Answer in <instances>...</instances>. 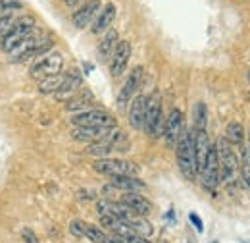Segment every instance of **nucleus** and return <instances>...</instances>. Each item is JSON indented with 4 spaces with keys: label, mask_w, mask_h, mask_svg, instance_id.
Returning <instances> with one entry per match:
<instances>
[{
    "label": "nucleus",
    "mask_w": 250,
    "mask_h": 243,
    "mask_svg": "<svg viewBox=\"0 0 250 243\" xmlns=\"http://www.w3.org/2000/svg\"><path fill=\"white\" fill-rule=\"evenodd\" d=\"M63 66V56L60 52H50V54H44L41 56L39 60L31 66V75L33 77H52V75H58L62 72Z\"/></svg>",
    "instance_id": "8"
},
{
    "label": "nucleus",
    "mask_w": 250,
    "mask_h": 243,
    "mask_svg": "<svg viewBox=\"0 0 250 243\" xmlns=\"http://www.w3.org/2000/svg\"><path fill=\"white\" fill-rule=\"evenodd\" d=\"M206 122H208V110L204 102H198L194 108V129H206Z\"/></svg>",
    "instance_id": "29"
},
{
    "label": "nucleus",
    "mask_w": 250,
    "mask_h": 243,
    "mask_svg": "<svg viewBox=\"0 0 250 243\" xmlns=\"http://www.w3.org/2000/svg\"><path fill=\"white\" fill-rule=\"evenodd\" d=\"M110 185L114 189L125 191V193H139V191H143L146 187L145 183L141 182L139 178H135V176H114Z\"/></svg>",
    "instance_id": "19"
},
{
    "label": "nucleus",
    "mask_w": 250,
    "mask_h": 243,
    "mask_svg": "<svg viewBox=\"0 0 250 243\" xmlns=\"http://www.w3.org/2000/svg\"><path fill=\"white\" fill-rule=\"evenodd\" d=\"M118 43H120L118 31L116 29L106 31V35H104V39H102V43H100V47H98V56H100V60H108V58H112V54H114Z\"/></svg>",
    "instance_id": "21"
},
{
    "label": "nucleus",
    "mask_w": 250,
    "mask_h": 243,
    "mask_svg": "<svg viewBox=\"0 0 250 243\" xmlns=\"http://www.w3.org/2000/svg\"><path fill=\"white\" fill-rule=\"evenodd\" d=\"M112 151H114V147L106 139L89 143V147H87V154H93V156H98V158H108V154Z\"/></svg>",
    "instance_id": "25"
},
{
    "label": "nucleus",
    "mask_w": 250,
    "mask_h": 243,
    "mask_svg": "<svg viewBox=\"0 0 250 243\" xmlns=\"http://www.w3.org/2000/svg\"><path fill=\"white\" fill-rule=\"evenodd\" d=\"M114 127H75L71 137L75 141H85V143H94L100 139H106Z\"/></svg>",
    "instance_id": "17"
},
{
    "label": "nucleus",
    "mask_w": 250,
    "mask_h": 243,
    "mask_svg": "<svg viewBox=\"0 0 250 243\" xmlns=\"http://www.w3.org/2000/svg\"><path fill=\"white\" fill-rule=\"evenodd\" d=\"M200 176H202V183L206 189H216L219 185V162L216 147H212L208 152V158L204 162V168L200 170Z\"/></svg>",
    "instance_id": "11"
},
{
    "label": "nucleus",
    "mask_w": 250,
    "mask_h": 243,
    "mask_svg": "<svg viewBox=\"0 0 250 243\" xmlns=\"http://www.w3.org/2000/svg\"><path fill=\"white\" fill-rule=\"evenodd\" d=\"M127 224L131 226V230L135 232V236L141 238H148L152 234V224L148 220H145V216H135L131 220H127Z\"/></svg>",
    "instance_id": "23"
},
{
    "label": "nucleus",
    "mask_w": 250,
    "mask_h": 243,
    "mask_svg": "<svg viewBox=\"0 0 250 243\" xmlns=\"http://www.w3.org/2000/svg\"><path fill=\"white\" fill-rule=\"evenodd\" d=\"M122 203L127 205L137 216H148L152 213V203L146 197H143L141 193H124Z\"/></svg>",
    "instance_id": "16"
},
{
    "label": "nucleus",
    "mask_w": 250,
    "mask_h": 243,
    "mask_svg": "<svg viewBox=\"0 0 250 243\" xmlns=\"http://www.w3.org/2000/svg\"><path fill=\"white\" fill-rule=\"evenodd\" d=\"M21 238H23V243H39V238L35 236V232H33L31 228H23Z\"/></svg>",
    "instance_id": "34"
},
{
    "label": "nucleus",
    "mask_w": 250,
    "mask_h": 243,
    "mask_svg": "<svg viewBox=\"0 0 250 243\" xmlns=\"http://www.w3.org/2000/svg\"><path fill=\"white\" fill-rule=\"evenodd\" d=\"M33 29H35V20H33L31 16H25V18L18 20L16 25H14V29H12V33L0 41L2 50L10 54L18 45H21L29 35H33Z\"/></svg>",
    "instance_id": "6"
},
{
    "label": "nucleus",
    "mask_w": 250,
    "mask_h": 243,
    "mask_svg": "<svg viewBox=\"0 0 250 243\" xmlns=\"http://www.w3.org/2000/svg\"><path fill=\"white\" fill-rule=\"evenodd\" d=\"M145 110H146V97L145 95H137L131 100V108H129V123L133 129H143L145 125Z\"/></svg>",
    "instance_id": "18"
},
{
    "label": "nucleus",
    "mask_w": 250,
    "mask_h": 243,
    "mask_svg": "<svg viewBox=\"0 0 250 243\" xmlns=\"http://www.w3.org/2000/svg\"><path fill=\"white\" fill-rule=\"evenodd\" d=\"M89 106V98L85 97H79V98H73V100H67L65 108L67 110H81V108H87Z\"/></svg>",
    "instance_id": "31"
},
{
    "label": "nucleus",
    "mask_w": 250,
    "mask_h": 243,
    "mask_svg": "<svg viewBox=\"0 0 250 243\" xmlns=\"http://www.w3.org/2000/svg\"><path fill=\"white\" fill-rule=\"evenodd\" d=\"M75 127H116V118L106 110H85L71 118Z\"/></svg>",
    "instance_id": "7"
},
{
    "label": "nucleus",
    "mask_w": 250,
    "mask_h": 243,
    "mask_svg": "<svg viewBox=\"0 0 250 243\" xmlns=\"http://www.w3.org/2000/svg\"><path fill=\"white\" fill-rule=\"evenodd\" d=\"M6 16H12V12H10V10H6V8H2V6H0V20H2V18H6Z\"/></svg>",
    "instance_id": "38"
},
{
    "label": "nucleus",
    "mask_w": 250,
    "mask_h": 243,
    "mask_svg": "<svg viewBox=\"0 0 250 243\" xmlns=\"http://www.w3.org/2000/svg\"><path fill=\"white\" fill-rule=\"evenodd\" d=\"M249 79H250V72H249Z\"/></svg>",
    "instance_id": "41"
},
{
    "label": "nucleus",
    "mask_w": 250,
    "mask_h": 243,
    "mask_svg": "<svg viewBox=\"0 0 250 243\" xmlns=\"http://www.w3.org/2000/svg\"><path fill=\"white\" fill-rule=\"evenodd\" d=\"M63 2H65V4H67V6H73V4H77V2H79V0H63Z\"/></svg>",
    "instance_id": "39"
},
{
    "label": "nucleus",
    "mask_w": 250,
    "mask_h": 243,
    "mask_svg": "<svg viewBox=\"0 0 250 243\" xmlns=\"http://www.w3.org/2000/svg\"><path fill=\"white\" fill-rule=\"evenodd\" d=\"M212 243H218V242H212Z\"/></svg>",
    "instance_id": "43"
},
{
    "label": "nucleus",
    "mask_w": 250,
    "mask_h": 243,
    "mask_svg": "<svg viewBox=\"0 0 250 243\" xmlns=\"http://www.w3.org/2000/svg\"><path fill=\"white\" fill-rule=\"evenodd\" d=\"M79 87H81V73L79 72H71V73H65L62 87H60L58 93L60 95H63V93H75Z\"/></svg>",
    "instance_id": "26"
},
{
    "label": "nucleus",
    "mask_w": 250,
    "mask_h": 243,
    "mask_svg": "<svg viewBox=\"0 0 250 243\" xmlns=\"http://www.w3.org/2000/svg\"><path fill=\"white\" fill-rule=\"evenodd\" d=\"M83 224H85V222H81V220H73V222L69 224V232H71L75 238H85V234H83Z\"/></svg>",
    "instance_id": "32"
},
{
    "label": "nucleus",
    "mask_w": 250,
    "mask_h": 243,
    "mask_svg": "<svg viewBox=\"0 0 250 243\" xmlns=\"http://www.w3.org/2000/svg\"><path fill=\"white\" fill-rule=\"evenodd\" d=\"M125 243H150L146 238H141V236H129L125 238Z\"/></svg>",
    "instance_id": "36"
},
{
    "label": "nucleus",
    "mask_w": 250,
    "mask_h": 243,
    "mask_svg": "<svg viewBox=\"0 0 250 243\" xmlns=\"http://www.w3.org/2000/svg\"><path fill=\"white\" fill-rule=\"evenodd\" d=\"M188 220L192 222V226H194V230H196L198 234H202V232H204V222L200 220V216H198V214L190 213V214H188Z\"/></svg>",
    "instance_id": "33"
},
{
    "label": "nucleus",
    "mask_w": 250,
    "mask_h": 243,
    "mask_svg": "<svg viewBox=\"0 0 250 243\" xmlns=\"http://www.w3.org/2000/svg\"><path fill=\"white\" fill-rule=\"evenodd\" d=\"M50 49H52V39H37V37L29 35L21 45H18L10 52V60L25 62V60H31V58H41Z\"/></svg>",
    "instance_id": "2"
},
{
    "label": "nucleus",
    "mask_w": 250,
    "mask_h": 243,
    "mask_svg": "<svg viewBox=\"0 0 250 243\" xmlns=\"http://www.w3.org/2000/svg\"><path fill=\"white\" fill-rule=\"evenodd\" d=\"M63 77H65V75H62V73L52 75V77H44V79L39 83V91L42 93V95L58 93L60 91V87H62V83H63Z\"/></svg>",
    "instance_id": "24"
},
{
    "label": "nucleus",
    "mask_w": 250,
    "mask_h": 243,
    "mask_svg": "<svg viewBox=\"0 0 250 243\" xmlns=\"http://www.w3.org/2000/svg\"><path fill=\"white\" fill-rule=\"evenodd\" d=\"M216 152H218L219 162V182L229 183L233 182L237 168H239V160L235 156V152L231 149V145L225 141V137H219L216 143Z\"/></svg>",
    "instance_id": "4"
},
{
    "label": "nucleus",
    "mask_w": 250,
    "mask_h": 243,
    "mask_svg": "<svg viewBox=\"0 0 250 243\" xmlns=\"http://www.w3.org/2000/svg\"><path fill=\"white\" fill-rule=\"evenodd\" d=\"M0 6L6 10H20L21 8V0H0Z\"/></svg>",
    "instance_id": "35"
},
{
    "label": "nucleus",
    "mask_w": 250,
    "mask_h": 243,
    "mask_svg": "<svg viewBox=\"0 0 250 243\" xmlns=\"http://www.w3.org/2000/svg\"><path fill=\"white\" fill-rule=\"evenodd\" d=\"M129 58H131V45L129 41H120L116 45V50L110 58V73L112 77H120L125 72L127 64H129Z\"/></svg>",
    "instance_id": "12"
},
{
    "label": "nucleus",
    "mask_w": 250,
    "mask_h": 243,
    "mask_svg": "<svg viewBox=\"0 0 250 243\" xmlns=\"http://www.w3.org/2000/svg\"><path fill=\"white\" fill-rule=\"evenodd\" d=\"M141 79H143V68H141V66H137V68H133V70H131V73H129L127 81L124 83L122 91H120V95H118V106H120V108L127 106V104L135 98L137 89H139V85H141Z\"/></svg>",
    "instance_id": "10"
},
{
    "label": "nucleus",
    "mask_w": 250,
    "mask_h": 243,
    "mask_svg": "<svg viewBox=\"0 0 250 243\" xmlns=\"http://www.w3.org/2000/svg\"><path fill=\"white\" fill-rule=\"evenodd\" d=\"M183 112L179 108H173L166 120V125H164V139L167 143V147H175L181 133H183Z\"/></svg>",
    "instance_id": "9"
},
{
    "label": "nucleus",
    "mask_w": 250,
    "mask_h": 243,
    "mask_svg": "<svg viewBox=\"0 0 250 243\" xmlns=\"http://www.w3.org/2000/svg\"><path fill=\"white\" fill-rule=\"evenodd\" d=\"M241 174H243V180L250 187V147L245 145L243 151H241Z\"/></svg>",
    "instance_id": "28"
},
{
    "label": "nucleus",
    "mask_w": 250,
    "mask_h": 243,
    "mask_svg": "<svg viewBox=\"0 0 250 243\" xmlns=\"http://www.w3.org/2000/svg\"><path fill=\"white\" fill-rule=\"evenodd\" d=\"M164 125H166V120H164V114H162V98H160L158 93H154V95L146 97V110H145L143 129L150 137L156 139L160 135H164Z\"/></svg>",
    "instance_id": "3"
},
{
    "label": "nucleus",
    "mask_w": 250,
    "mask_h": 243,
    "mask_svg": "<svg viewBox=\"0 0 250 243\" xmlns=\"http://www.w3.org/2000/svg\"><path fill=\"white\" fill-rule=\"evenodd\" d=\"M175 154H177V164L181 174L187 180H194L196 178V160H194V135L192 131L183 129L177 145H175Z\"/></svg>",
    "instance_id": "1"
},
{
    "label": "nucleus",
    "mask_w": 250,
    "mask_h": 243,
    "mask_svg": "<svg viewBox=\"0 0 250 243\" xmlns=\"http://www.w3.org/2000/svg\"><path fill=\"white\" fill-rule=\"evenodd\" d=\"M83 234H85L87 240H91L93 243H106V238H108L104 230L96 228L93 224H83Z\"/></svg>",
    "instance_id": "27"
},
{
    "label": "nucleus",
    "mask_w": 250,
    "mask_h": 243,
    "mask_svg": "<svg viewBox=\"0 0 250 243\" xmlns=\"http://www.w3.org/2000/svg\"><path fill=\"white\" fill-rule=\"evenodd\" d=\"M114 18H116V6L110 2V4H106V6L100 10V14H98L96 20H94V25H93L94 35H100V33L108 31V27H110L112 22H114Z\"/></svg>",
    "instance_id": "20"
},
{
    "label": "nucleus",
    "mask_w": 250,
    "mask_h": 243,
    "mask_svg": "<svg viewBox=\"0 0 250 243\" xmlns=\"http://www.w3.org/2000/svg\"><path fill=\"white\" fill-rule=\"evenodd\" d=\"M194 135V160H196V172L200 174V170L204 168V162L208 158V152L212 149L210 145V137L206 129H192Z\"/></svg>",
    "instance_id": "14"
},
{
    "label": "nucleus",
    "mask_w": 250,
    "mask_h": 243,
    "mask_svg": "<svg viewBox=\"0 0 250 243\" xmlns=\"http://www.w3.org/2000/svg\"><path fill=\"white\" fill-rule=\"evenodd\" d=\"M100 10H102L100 0H89L83 8H79V10L73 14V25H75L77 29H85V27H89L91 22H94L96 16L100 14Z\"/></svg>",
    "instance_id": "15"
},
{
    "label": "nucleus",
    "mask_w": 250,
    "mask_h": 243,
    "mask_svg": "<svg viewBox=\"0 0 250 243\" xmlns=\"http://www.w3.org/2000/svg\"><path fill=\"white\" fill-rule=\"evenodd\" d=\"M14 25H16V20H14L12 16H6V18H2V20H0V41L12 33Z\"/></svg>",
    "instance_id": "30"
},
{
    "label": "nucleus",
    "mask_w": 250,
    "mask_h": 243,
    "mask_svg": "<svg viewBox=\"0 0 250 243\" xmlns=\"http://www.w3.org/2000/svg\"><path fill=\"white\" fill-rule=\"evenodd\" d=\"M160 243H167V242H160Z\"/></svg>",
    "instance_id": "42"
},
{
    "label": "nucleus",
    "mask_w": 250,
    "mask_h": 243,
    "mask_svg": "<svg viewBox=\"0 0 250 243\" xmlns=\"http://www.w3.org/2000/svg\"><path fill=\"white\" fill-rule=\"evenodd\" d=\"M94 170L98 174H104V176H135L139 172L137 164L129 162V160H122V158H98L94 160Z\"/></svg>",
    "instance_id": "5"
},
{
    "label": "nucleus",
    "mask_w": 250,
    "mask_h": 243,
    "mask_svg": "<svg viewBox=\"0 0 250 243\" xmlns=\"http://www.w3.org/2000/svg\"><path fill=\"white\" fill-rule=\"evenodd\" d=\"M96 211H98L100 216H116V218L125 220V222L137 216L127 205H124V203H116V201H110V199H100V201L96 203Z\"/></svg>",
    "instance_id": "13"
},
{
    "label": "nucleus",
    "mask_w": 250,
    "mask_h": 243,
    "mask_svg": "<svg viewBox=\"0 0 250 243\" xmlns=\"http://www.w3.org/2000/svg\"><path fill=\"white\" fill-rule=\"evenodd\" d=\"M223 137H225V141L229 145H243V141H245V129H243V125L239 122H231V123H227Z\"/></svg>",
    "instance_id": "22"
},
{
    "label": "nucleus",
    "mask_w": 250,
    "mask_h": 243,
    "mask_svg": "<svg viewBox=\"0 0 250 243\" xmlns=\"http://www.w3.org/2000/svg\"><path fill=\"white\" fill-rule=\"evenodd\" d=\"M106 243H125V238H122V236H108Z\"/></svg>",
    "instance_id": "37"
},
{
    "label": "nucleus",
    "mask_w": 250,
    "mask_h": 243,
    "mask_svg": "<svg viewBox=\"0 0 250 243\" xmlns=\"http://www.w3.org/2000/svg\"><path fill=\"white\" fill-rule=\"evenodd\" d=\"M249 141H250V129H249ZM249 147H250V145H249Z\"/></svg>",
    "instance_id": "40"
}]
</instances>
